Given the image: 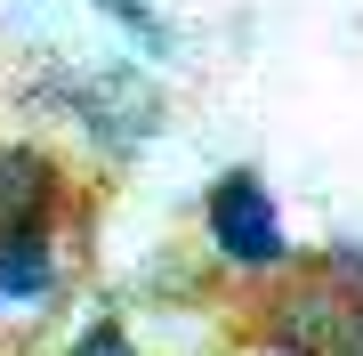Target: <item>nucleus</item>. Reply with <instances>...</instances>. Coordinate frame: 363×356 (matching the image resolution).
I'll use <instances>...</instances> for the list:
<instances>
[{
	"label": "nucleus",
	"instance_id": "1",
	"mask_svg": "<svg viewBox=\"0 0 363 356\" xmlns=\"http://www.w3.org/2000/svg\"><path fill=\"white\" fill-rule=\"evenodd\" d=\"M202 235H210V259L242 284H283L298 267L283 203H274V186L259 171H218L202 186Z\"/></svg>",
	"mask_w": 363,
	"mask_h": 356
},
{
	"label": "nucleus",
	"instance_id": "2",
	"mask_svg": "<svg viewBox=\"0 0 363 356\" xmlns=\"http://www.w3.org/2000/svg\"><path fill=\"white\" fill-rule=\"evenodd\" d=\"M259 332H267L274 356H355L363 348V300L347 284H331L323 267H315V276L291 267V276L274 284Z\"/></svg>",
	"mask_w": 363,
	"mask_h": 356
},
{
	"label": "nucleus",
	"instance_id": "3",
	"mask_svg": "<svg viewBox=\"0 0 363 356\" xmlns=\"http://www.w3.org/2000/svg\"><path fill=\"white\" fill-rule=\"evenodd\" d=\"M57 211H65V162L33 138H0V235L57 227Z\"/></svg>",
	"mask_w": 363,
	"mask_h": 356
},
{
	"label": "nucleus",
	"instance_id": "4",
	"mask_svg": "<svg viewBox=\"0 0 363 356\" xmlns=\"http://www.w3.org/2000/svg\"><path fill=\"white\" fill-rule=\"evenodd\" d=\"M65 259H57V227H16L0 235V316H33L57 300Z\"/></svg>",
	"mask_w": 363,
	"mask_h": 356
},
{
	"label": "nucleus",
	"instance_id": "5",
	"mask_svg": "<svg viewBox=\"0 0 363 356\" xmlns=\"http://www.w3.org/2000/svg\"><path fill=\"white\" fill-rule=\"evenodd\" d=\"M65 356H138V340H130L113 316H97V324H81V332H73V348H65Z\"/></svg>",
	"mask_w": 363,
	"mask_h": 356
},
{
	"label": "nucleus",
	"instance_id": "6",
	"mask_svg": "<svg viewBox=\"0 0 363 356\" xmlns=\"http://www.w3.org/2000/svg\"><path fill=\"white\" fill-rule=\"evenodd\" d=\"M323 276H331V284H347L355 300H363V243H339L331 259H323Z\"/></svg>",
	"mask_w": 363,
	"mask_h": 356
}]
</instances>
